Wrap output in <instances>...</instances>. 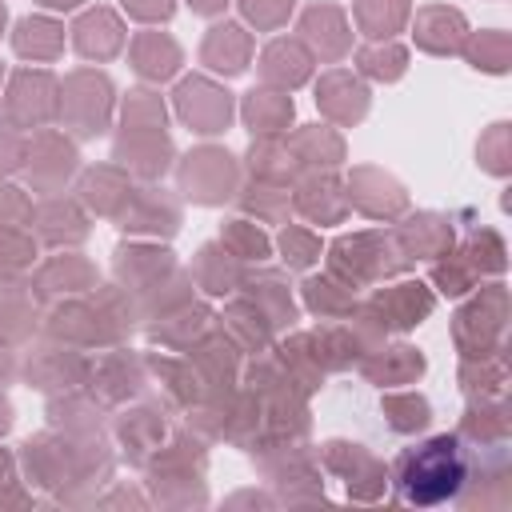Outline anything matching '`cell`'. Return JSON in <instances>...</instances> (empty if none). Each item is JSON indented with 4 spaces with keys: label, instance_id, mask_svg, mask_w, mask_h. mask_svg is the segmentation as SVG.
Instances as JSON below:
<instances>
[{
    "label": "cell",
    "instance_id": "1",
    "mask_svg": "<svg viewBox=\"0 0 512 512\" xmlns=\"http://www.w3.org/2000/svg\"><path fill=\"white\" fill-rule=\"evenodd\" d=\"M468 480V452L456 436H432L396 460V488L408 504L452 500Z\"/></svg>",
    "mask_w": 512,
    "mask_h": 512
},
{
    "label": "cell",
    "instance_id": "2",
    "mask_svg": "<svg viewBox=\"0 0 512 512\" xmlns=\"http://www.w3.org/2000/svg\"><path fill=\"white\" fill-rule=\"evenodd\" d=\"M232 180H236V168H232V156L220 152V148H200L184 160L180 168V188L200 200V204H216L232 192Z\"/></svg>",
    "mask_w": 512,
    "mask_h": 512
},
{
    "label": "cell",
    "instance_id": "3",
    "mask_svg": "<svg viewBox=\"0 0 512 512\" xmlns=\"http://www.w3.org/2000/svg\"><path fill=\"white\" fill-rule=\"evenodd\" d=\"M500 328H504V288L500 284L480 292V300L456 316V340L468 348V356H492V340L500 336Z\"/></svg>",
    "mask_w": 512,
    "mask_h": 512
},
{
    "label": "cell",
    "instance_id": "4",
    "mask_svg": "<svg viewBox=\"0 0 512 512\" xmlns=\"http://www.w3.org/2000/svg\"><path fill=\"white\" fill-rule=\"evenodd\" d=\"M108 104H112V88L104 76L96 72H80L68 80L64 88V116L72 120V128L80 136H96L108 120Z\"/></svg>",
    "mask_w": 512,
    "mask_h": 512
},
{
    "label": "cell",
    "instance_id": "5",
    "mask_svg": "<svg viewBox=\"0 0 512 512\" xmlns=\"http://www.w3.org/2000/svg\"><path fill=\"white\" fill-rule=\"evenodd\" d=\"M176 108L180 116L196 128V132H224L228 128V116H232V100L228 92H220L216 84L192 76L176 88Z\"/></svg>",
    "mask_w": 512,
    "mask_h": 512
},
{
    "label": "cell",
    "instance_id": "6",
    "mask_svg": "<svg viewBox=\"0 0 512 512\" xmlns=\"http://www.w3.org/2000/svg\"><path fill=\"white\" fill-rule=\"evenodd\" d=\"M56 84H52V76L48 72H20L16 80H12V92H8V116L16 120V124H44L48 116H52V108H56Z\"/></svg>",
    "mask_w": 512,
    "mask_h": 512
},
{
    "label": "cell",
    "instance_id": "7",
    "mask_svg": "<svg viewBox=\"0 0 512 512\" xmlns=\"http://www.w3.org/2000/svg\"><path fill=\"white\" fill-rule=\"evenodd\" d=\"M316 100H320V108H324L332 120H340V124L360 120L364 108H368V92H364L352 76H344V72H328Z\"/></svg>",
    "mask_w": 512,
    "mask_h": 512
},
{
    "label": "cell",
    "instance_id": "8",
    "mask_svg": "<svg viewBox=\"0 0 512 512\" xmlns=\"http://www.w3.org/2000/svg\"><path fill=\"white\" fill-rule=\"evenodd\" d=\"M372 308L384 316L380 324H396V328H412L420 324V316H428L432 308V296L420 288V284H400V288H388L372 300Z\"/></svg>",
    "mask_w": 512,
    "mask_h": 512
},
{
    "label": "cell",
    "instance_id": "9",
    "mask_svg": "<svg viewBox=\"0 0 512 512\" xmlns=\"http://www.w3.org/2000/svg\"><path fill=\"white\" fill-rule=\"evenodd\" d=\"M416 40L428 52H456L464 40V16L456 8H424L416 16Z\"/></svg>",
    "mask_w": 512,
    "mask_h": 512
},
{
    "label": "cell",
    "instance_id": "10",
    "mask_svg": "<svg viewBox=\"0 0 512 512\" xmlns=\"http://www.w3.org/2000/svg\"><path fill=\"white\" fill-rule=\"evenodd\" d=\"M124 44V28H120V20L112 16V12H104V8H96V12H84L80 16V24H76V48L92 60H104V56H112L116 48Z\"/></svg>",
    "mask_w": 512,
    "mask_h": 512
},
{
    "label": "cell",
    "instance_id": "11",
    "mask_svg": "<svg viewBox=\"0 0 512 512\" xmlns=\"http://www.w3.org/2000/svg\"><path fill=\"white\" fill-rule=\"evenodd\" d=\"M300 32H304V36L316 44V52H320V56H328V60L344 56V48H348L344 16H340V8H332V4H316V8H308V12H304Z\"/></svg>",
    "mask_w": 512,
    "mask_h": 512
},
{
    "label": "cell",
    "instance_id": "12",
    "mask_svg": "<svg viewBox=\"0 0 512 512\" xmlns=\"http://www.w3.org/2000/svg\"><path fill=\"white\" fill-rule=\"evenodd\" d=\"M116 156H120L124 164H132L140 176H156V172L168 168L172 148H168V140L160 136V128H144V132L124 136L120 148H116Z\"/></svg>",
    "mask_w": 512,
    "mask_h": 512
},
{
    "label": "cell",
    "instance_id": "13",
    "mask_svg": "<svg viewBox=\"0 0 512 512\" xmlns=\"http://www.w3.org/2000/svg\"><path fill=\"white\" fill-rule=\"evenodd\" d=\"M120 220L132 232H160V228L172 232L176 228V204L168 196H160L156 188H148L136 200H128V208L120 212Z\"/></svg>",
    "mask_w": 512,
    "mask_h": 512
},
{
    "label": "cell",
    "instance_id": "14",
    "mask_svg": "<svg viewBox=\"0 0 512 512\" xmlns=\"http://www.w3.org/2000/svg\"><path fill=\"white\" fill-rule=\"evenodd\" d=\"M248 36L236 28V24H220V28H212L208 32V40H204V64L208 68H216V72H240L244 64H248Z\"/></svg>",
    "mask_w": 512,
    "mask_h": 512
},
{
    "label": "cell",
    "instance_id": "15",
    "mask_svg": "<svg viewBox=\"0 0 512 512\" xmlns=\"http://www.w3.org/2000/svg\"><path fill=\"white\" fill-rule=\"evenodd\" d=\"M12 44H16L20 56L52 60V56L60 52V44H64V32H60V24H52V20H44V16H24V20L16 24Z\"/></svg>",
    "mask_w": 512,
    "mask_h": 512
},
{
    "label": "cell",
    "instance_id": "16",
    "mask_svg": "<svg viewBox=\"0 0 512 512\" xmlns=\"http://www.w3.org/2000/svg\"><path fill=\"white\" fill-rule=\"evenodd\" d=\"M132 60H136V72H140V76L164 80V76L176 72L180 48H176L168 36H160V32H144V36H136V44H132Z\"/></svg>",
    "mask_w": 512,
    "mask_h": 512
},
{
    "label": "cell",
    "instance_id": "17",
    "mask_svg": "<svg viewBox=\"0 0 512 512\" xmlns=\"http://www.w3.org/2000/svg\"><path fill=\"white\" fill-rule=\"evenodd\" d=\"M264 80L280 84V88H296L304 76H308V52L292 40H276L268 52H264Z\"/></svg>",
    "mask_w": 512,
    "mask_h": 512
},
{
    "label": "cell",
    "instance_id": "18",
    "mask_svg": "<svg viewBox=\"0 0 512 512\" xmlns=\"http://www.w3.org/2000/svg\"><path fill=\"white\" fill-rule=\"evenodd\" d=\"M244 120L252 124V132L256 136H276V132H284V124L292 120V104H288V96H276V92H248V100H244Z\"/></svg>",
    "mask_w": 512,
    "mask_h": 512
},
{
    "label": "cell",
    "instance_id": "19",
    "mask_svg": "<svg viewBox=\"0 0 512 512\" xmlns=\"http://www.w3.org/2000/svg\"><path fill=\"white\" fill-rule=\"evenodd\" d=\"M32 148H40L44 152V160H36V156H28V176L36 180V184H60L68 172H72V164H76V152H72V144H64V140H56V136H40Z\"/></svg>",
    "mask_w": 512,
    "mask_h": 512
},
{
    "label": "cell",
    "instance_id": "20",
    "mask_svg": "<svg viewBox=\"0 0 512 512\" xmlns=\"http://www.w3.org/2000/svg\"><path fill=\"white\" fill-rule=\"evenodd\" d=\"M356 180L368 184V192H364V188H352V200H356L364 212H372V216H392V212L404 208V192H400L396 180H388V176H380V172H356Z\"/></svg>",
    "mask_w": 512,
    "mask_h": 512
},
{
    "label": "cell",
    "instance_id": "21",
    "mask_svg": "<svg viewBox=\"0 0 512 512\" xmlns=\"http://www.w3.org/2000/svg\"><path fill=\"white\" fill-rule=\"evenodd\" d=\"M36 220H40V236L44 240H52V244H76V240H84V216L68 204V200H48V204H40V212H36Z\"/></svg>",
    "mask_w": 512,
    "mask_h": 512
},
{
    "label": "cell",
    "instance_id": "22",
    "mask_svg": "<svg viewBox=\"0 0 512 512\" xmlns=\"http://www.w3.org/2000/svg\"><path fill=\"white\" fill-rule=\"evenodd\" d=\"M296 204H300L304 216H312V220H320V224H332V220L344 216V192H340L332 180H308V184L300 188Z\"/></svg>",
    "mask_w": 512,
    "mask_h": 512
},
{
    "label": "cell",
    "instance_id": "23",
    "mask_svg": "<svg viewBox=\"0 0 512 512\" xmlns=\"http://www.w3.org/2000/svg\"><path fill=\"white\" fill-rule=\"evenodd\" d=\"M80 192H84V200H88L96 212H120V200H132L128 184H124L116 172H108V168H92V172L80 180Z\"/></svg>",
    "mask_w": 512,
    "mask_h": 512
},
{
    "label": "cell",
    "instance_id": "24",
    "mask_svg": "<svg viewBox=\"0 0 512 512\" xmlns=\"http://www.w3.org/2000/svg\"><path fill=\"white\" fill-rule=\"evenodd\" d=\"M448 240H452L448 220H440V216H416L412 228L404 232V252L408 256H440L448 248Z\"/></svg>",
    "mask_w": 512,
    "mask_h": 512
},
{
    "label": "cell",
    "instance_id": "25",
    "mask_svg": "<svg viewBox=\"0 0 512 512\" xmlns=\"http://www.w3.org/2000/svg\"><path fill=\"white\" fill-rule=\"evenodd\" d=\"M408 16V0H360L356 20L368 36H392Z\"/></svg>",
    "mask_w": 512,
    "mask_h": 512
},
{
    "label": "cell",
    "instance_id": "26",
    "mask_svg": "<svg viewBox=\"0 0 512 512\" xmlns=\"http://www.w3.org/2000/svg\"><path fill=\"white\" fill-rule=\"evenodd\" d=\"M88 280H92V268H88L84 260H76V256H64V260H52V264L40 272L36 288H40V292H52L56 284H64V292H76V288H88Z\"/></svg>",
    "mask_w": 512,
    "mask_h": 512
},
{
    "label": "cell",
    "instance_id": "27",
    "mask_svg": "<svg viewBox=\"0 0 512 512\" xmlns=\"http://www.w3.org/2000/svg\"><path fill=\"white\" fill-rule=\"evenodd\" d=\"M296 152L308 164H336L344 148H340V136H332L328 128H308L296 136Z\"/></svg>",
    "mask_w": 512,
    "mask_h": 512
},
{
    "label": "cell",
    "instance_id": "28",
    "mask_svg": "<svg viewBox=\"0 0 512 512\" xmlns=\"http://www.w3.org/2000/svg\"><path fill=\"white\" fill-rule=\"evenodd\" d=\"M468 60H472L476 68L504 72V68H508V36H504V32H480V36L468 44Z\"/></svg>",
    "mask_w": 512,
    "mask_h": 512
},
{
    "label": "cell",
    "instance_id": "29",
    "mask_svg": "<svg viewBox=\"0 0 512 512\" xmlns=\"http://www.w3.org/2000/svg\"><path fill=\"white\" fill-rule=\"evenodd\" d=\"M424 368V360H420V352H412V348H388V356H380L376 364H368V372L376 376V380H412L416 372Z\"/></svg>",
    "mask_w": 512,
    "mask_h": 512
},
{
    "label": "cell",
    "instance_id": "30",
    "mask_svg": "<svg viewBox=\"0 0 512 512\" xmlns=\"http://www.w3.org/2000/svg\"><path fill=\"white\" fill-rule=\"evenodd\" d=\"M80 376V360L76 356H64L60 348H56V356L48 360V368L44 364H28V380L36 384V388H64L68 380H76Z\"/></svg>",
    "mask_w": 512,
    "mask_h": 512
},
{
    "label": "cell",
    "instance_id": "31",
    "mask_svg": "<svg viewBox=\"0 0 512 512\" xmlns=\"http://www.w3.org/2000/svg\"><path fill=\"white\" fill-rule=\"evenodd\" d=\"M304 300H308V308L320 312V316H336V312L352 308V296H348L340 284H332V280H308V284H304Z\"/></svg>",
    "mask_w": 512,
    "mask_h": 512
},
{
    "label": "cell",
    "instance_id": "32",
    "mask_svg": "<svg viewBox=\"0 0 512 512\" xmlns=\"http://www.w3.org/2000/svg\"><path fill=\"white\" fill-rule=\"evenodd\" d=\"M404 48H396V44H384V48H364L360 52V68L368 72V76H376V80H396L400 72H404Z\"/></svg>",
    "mask_w": 512,
    "mask_h": 512
},
{
    "label": "cell",
    "instance_id": "33",
    "mask_svg": "<svg viewBox=\"0 0 512 512\" xmlns=\"http://www.w3.org/2000/svg\"><path fill=\"white\" fill-rule=\"evenodd\" d=\"M124 124L132 132H144V128H164V108H160V96L152 92H132L128 96V108H124Z\"/></svg>",
    "mask_w": 512,
    "mask_h": 512
},
{
    "label": "cell",
    "instance_id": "34",
    "mask_svg": "<svg viewBox=\"0 0 512 512\" xmlns=\"http://www.w3.org/2000/svg\"><path fill=\"white\" fill-rule=\"evenodd\" d=\"M224 244L232 248V256H244V260L268 256V240H264L248 220H232V224L224 228Z\"/></svg>",
    "mask_w": 512,
    "mask_h": 512
},
{
    "label": "cell",
    "instance_id": "35",
    "mask_svg": "<svg viewBox=\"0 0 512 512\" xmlns=\"http://www.w3.org/2000/svg\"><path fill=\"white\" fill-rule=\"evenodd\" d=\"M32 240L28 236H20V232H12L8 224H0V276L4 272H20L24 264H32Z\"/></svg>",
    "mask_w": 512,
    "mask_h": 512
},
{
    "label": "cell",
    "instance_id": "36",
    "mask_svg": "<svg viewBox=\"0 0 512 512\" xmlns=\"http://www.w3.org/2000/svg\"><path fill=\"white\" fill-rule=\"evenodd\" d=\"M280 248H284V260L296 264V268H308L320 256V240L312 232H304V228H284Z\"/></svg>",
    "mask_w": 512,
    "mask_h": 512
},
{
    "label": "cell",
    "instance_id": "37",
    "mask_svg": "<svg viewBox=\"0 0 512 512\" xmlns=\"http://www.w3.org/2000/svg\"><path fill=\"white\" fill-rule=\"evenodd\" d=\"M472 280H476V268H472V260L460 252V260H448V264H440L436 268V284L448 292V296H460V292H468L472 288Z\"/></svg>",
    "mask_w": 512,
    "mask_h": 512
},
{
    "label": "cell",
    "instance_id": "38",
    "mask_svg": "<svg viewBox=\"0 0 512 512\" xmlns=\"http://www.w3.org/2000/svg\"><path fill=\"white\" fill-rule=\"evenodd\" d=\"M504 384V368L496 364V360H488V356H480V368L476 364H464V388L468 392H496Z\"/></svg>",
    "mask_w": 512,
    "mask_h": 512
},
{
    "label": "cell",
    "instance_id": "39",
    "mask_svg": "<svg viewBox=\"0 0 512 512\" xmlns=\"http://www.w3.org/2000/svg\"><path fill=\"white\" fill-rule=\"evenodd\" d=\"M196 276H200V284L208 288V292H224L228 284H232V268L224 264V268H216V244H208V248H200V260H196Z\"/></svg>",
    "mask_w": 512,
    "mask_h": 512
},
{
    "label": "cell",
    "instance_id": "40",
    "mask_svg": "<svg viewBox=\"0 0 512 512\" xmlns=\"http://www.w3.org/2000/svg\"><path fill=\"white\" fill-rule=\"evenodd\" d=\"M240 4H244L248 20H256L260 28H272L292 12V0H240Z\"/></svg>",
    "mask_w": 512,
    "mask_h": 512
},
{
    "label": "cell",
    "instance_id": "41",
    "mask_svg": "<svg viewBox=\"0 0 512 512\" xmlns=\"http://www.w3.org/2000/svg\"><path fill=\"white\" fill-rule=\"evenodd\" d=\"M504 128H508V124H496V128L488 132V140L480 144V156H484V164H488L492 172H508V152H504Z\"/></svg>",
    "mask_w": 512,
    "mask_h": 512
},
{
    "label": "cell",
    "instance_id": "42",
    "mask_svg": "<svg viewBox=\"0 0 512 512\" xmlns=\"http://www.w3.org/2000/svg\"><path fill=\"white\" fill-rule=\"evenodd\" d=\"M20 160H24V144H20V136L12 132V124H0V172L16 168Z\"/></svg>",
    "mask_w": 512,
    "mask_h": 512
},
{
    "label": "cell",
    "instance_id": "43",
    "mask_svg": "<svg viewBox=\"0 0 512 512\" xmlns=\"http://www.w3.org/2000/svg\"><path fill=\"white\" fill-rule=\"evenodd\" d=\"M124 8L140 20H164L172 12V0H124Z\"/></svg>",
    "mask_w": 512,
    "mask_h": 512
},
{
    "label": "cell",
    "instance_id": "44",
    "mask_svg": "<svg viewBox=\"0 0 512 512\" xmlns=\"http://www.w3.org/2000/svg\"><path fill=\"white\" fill-rule=\"evenodd\" d=\"M192 8H196V12H220L224 0H192Z\"/></svg>",
    "mask_w": 512,
    "mask_h": 512
},
{
    "label": "cell",
    "instance_id": "45",
    "mask_svg": "<svg viewBox=\"0 0 512 512\" xmlns=\"http://www.w3.org/2000/svg\"><path fill=\"white\" fill-rule=\"evenodd\" d=\"M8 420H12V408H8V400H4V396H0V432H4V428H8Z\"/></svg>",
    "mask_w": 512,
    "mask_h": 512
},
{
    "label": "cell",
    "instance_id": "46",
    "mask_svg": "<svg viewBox=\"0 0 512 512\" xmlns=\"http://www.w3.org/2000/svg\"><path fill=\"white\" fill-rule=\"evenodd\" d=\"M12 376V360L4 356V348H0V380H8Z\"/></svg>",
    "mask_w": 512,
    "mask_h": 512
},
{
    "label": "cell",
    "instance_id": "47",
    "mask_svg": "<svg viewBox=\"0 0 512 512\" xmlns=\"http://www.w3.org/2000/svg\"><path fill=\"white\" fill-rule=\"evenodd\" d=\"M40 4H48V8H72V4H80V0H40Z\"/></svg>",
    "mask_w": 512,
    "mask_h": 512
},
{
    "label": "cell",
    "instance_id": "48",
    "mask_svg": "<svg viewBox=\"0 0 512 512\" xmlns=\"http://www.w3.org/2000/svg\"><path fill=\"white\" fill-rule=\"evenodd\" d=\"M0 24H4V8H0Z\"/></svg>",
    "mask_w": 512,
    "mask_h": 512
}]
</instances>
